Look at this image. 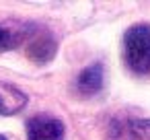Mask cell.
I'll list each match as a JSON object with an SVG mask.
<instances>
[{
	"instance_id": "obj_3",
	"label": "cell",
	"mask_w": 150,
	"mask_h": 140,
	"mask_svg": "<svg viewBox=\"0 0 150 140\" xmlns=\"http://www.w3.org/2000/svg\"><path fill=\"white\" fill-rule=\"evenodd\" d=\"M27 140H64L66 126L60 117L50 113H35L25 124Z\"/></svg>"
},
{
	"instance_id": "obj_4",
	"label": "cell",
	"mask_w": 150,
	"mask_h": 140,
	"mask_svg": "<svg viewBox=\"0 0 150 140\" xmlns=\"http://www.w3.org/2000/svg\"><path fill=\"white\" fill-rule=\"evenodd\" d=\"M33 29H35V23H27V21L0 23V54L25 45Z\"/></svg>"
},
{
	"instance_id": "obj_7",
	"label": "cell",
	"mask_w": 150,
	"mask_h": 140,
	"mask_svg": "<svg viewBox=\"0 0 150 140\" xmlns=\"http://www.w3.org/2000/svg\"><path fill=\"white\" fill-rule=\"evenodd\" d=\"M123 138L125 140H150V119H144V117L129 119L125 124Z\"/></svg>"
},
{
	"instance_id": "obj_6",
	"label": "cell",
	"mask_w": 150,
	"mask_h": 140,
	"mask_svg": "<svg viewBox=\"0 0 150 140\" xmlns=\"http://www.w3.org/2000/svg\"><path fill=\"white\" fill-rule=\"evenodd\" d=\"M103 82H105V68H103L101 62H93L91 66H86L78 74L74 89L82 97H93L103 89Z\"/></svg>"
},
{
	"instance_id": "obj_5",
	"label": "cell",
	"mask_w": 150,
	"mask_h": 140,
	"mask_svg": "<svg viewBox=\"0 0 150 140\" xmlns=\"http://www.w3.org/2000/svg\"><path fill=\"white\" fill-rule=\"evenodd\" d=\"M27 93L11 82L0 80V117H8L17 115L27 107Z\"/></svg>"
},
{
	"instance_id": "obj_1",
	"label": "cell",
	"mask_w": 150,
	"mask_h": 140,
	"mask_svg": "<svg viewBox=\"0 0 150 140\" xmlns=\"http://www.w3.org/2000/svg\"><path fill=\"white\" fill-rule=\"evenodd\" d=\"M121 52L134 74H150V23H136L125 29Z\"/></svg>"
},
{
	"instance_id": "obj_8",
	"label": "cell",
	"mask_w": 150,
	"mask_h": 140,
	"mask_svg": "<svg viewBox=\"0 0 150 140\" xmlns=\"http://www.w3.org/2000/svg\"><path fill=\"white\" fill-rule=\"evenodd\" d=\"M0 140H8V138H6V136H2V134H0Z\"/></svg>"
},
{
	"instance_id": "obj_2",
	"label": "cell",
	"mask_w": 150,
	"mask_h": 140,
	"mask_svg": "<svg viewBox=\"0 0 150 140\" xmlns=\"http://www.w3.org/2000/svg\"><path fill=\"white\" fill-rule=\"evenodd\" d=\"M23 48H25V56L33 64H47L58 54V39L47 27L35 25L33 33L29 35V39Z\"/></svg>"
}]
</instances>
